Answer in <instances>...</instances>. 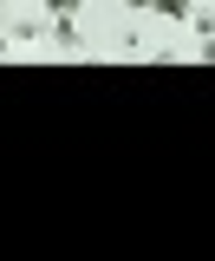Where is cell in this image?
Segmentation results:
<instances>
[{"label":"cell","instance_id":"6da1fadb","mask_svg":"<svg viewBox=\"0 0 215 261\" xmlns=\"http://www.w3.org/2000/svg\"><path fill=\"white\" fill-rule=\"evenodd\" d=\"M46 7H52L59 20H72V7H78V0H46Z\"/></svg>","mask_w":215,"mask_h":261}]
</instances>
